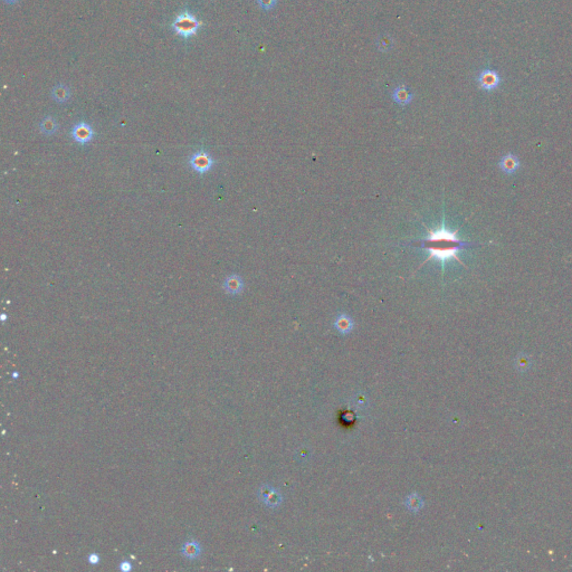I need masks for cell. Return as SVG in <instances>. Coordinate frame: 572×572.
Segmentation results:
<instances>
[{"instance_id":"6da1fadb","label":"cell","mask_w":572,"mask_h":572,"mask_svg":"<svg viewBox=\"0 0 572 572\" xmlns=\"http://www.w3.org/2000/svg\"><path fill=\"white\" fill-rule=\"evenodd\" d=\"M427 231L428 236L426 238L415 243L419 245L417 247L425 248V250L429 251V256H428V259L423 261L421 266L433 259L437 260L439 263L442 264L443 270L445 263L451 259L456 260L458 263L464 265L463 261L458 259L457 254L466 247L474 246V244L461 241V239L457 237L458 229L455 231L448 230L446 227H445L444 221L438 229L436 230L427 229Z\"/></svg>"},{"instance_id":"7a4b0ae2","label":"cell","mask_w":572,"mask_h":572,"mask_svg":"<svg viewBox=\"0 0 572 572\" xmlns=\"http://www.w3.org/2000/svg\"><path fill=\"white\" fill-rule=\"evenodd\" d=\"M172 26L178 35H181L182 37L187 38L194 36L197 33L200 23L196 19L195 16L189 14V12H183V14L177 17Z\"/></svg>"},{"instance_id":"3957f363","label":"cell","mask_w":572,"mask_h":572,"mask_svg":"<svg viewBox=\"0 0 572 572\" xmlns=\"http://www.w3.org/2000/svg\"><path fill=\"white\" fill-rule=\"evenodd\" d=\"M215 161L211 158V156L205 150H199L190 156L189 164L194 171L198 172L199 174H205L208 171H210L213 167Z\"/></svg>"},{"instance_id":"277c9868","label":"cell","mask_w":572,"mask_h":572,"mask_svg":"<svg viewBox=\"0 0 572 572\" xmlns=\"http://www.w3.org/2000/svg\"><path fill=\"white\" fill-rule=\"evenodd\" d=\"M71 137L74 141H76L80 145H86L92 141L94 137V131L92 126L84 122L77 123L71 131Z\"/></svg>"},{"instance_id":"5b68a950","label":"cell","mask_w":572,"mask_h":572,"mask_svg":"<svg viewBox=\"0 0 572 572\" xmlns=\"http://www.w3.org/2000/svg\"><path fill=\"white\" fill-rule=\"evenodd\" d=\"M224 290L228 294L237 295L241 294L244 290V282L243 278L237 274H231L225 279L224 282Z\"/></svg>"},{"instance_id":"8992f818","label":"cell","mask_w":572,"mask_h":572,"mask_svg":"<svg viewBox=\"0 0 572 572\" xmlns=\"http://www.w3.org/2000/svg\"><path fill=\"white\" fill-rule=\"evenodd\" d=\"M259 497L261 502H264L266 505L270 506V508H274V506H277L281 503V497L277 494V492H275L274 488L268 485H265L260 488L259 491Z\"/></svg>"},{"instance_id":"52a82bcc","label":"cell","mask_w":572,"mask_h":572,"mask_svg":"<svg viewBox=\"0 0 572 572\" xmlns=\"http://www.w3.org/2000/svg\"><path fill=\"white\" fill-rule=\"evenodd\" d=\"M180 552L183 557L189 559V560H195V559H197L200 556V553H202V547H200V544L197 541L190 540L188 541V542L183 543Z\"/></svg>"},{"instance_id":"ba28073f","label":"cell","mask_w":572,"mask_h":572,"mask_svg":"<svg viewBox=\"0 0 572 572\" xmlns=\"http://www.w3.org/2000/svg\"><path fill=\"white\" fill-rule=\"evenodd\" d=\"M414 98L413 93H410V92L406 89L405 85H399L397 86L396 89L392 92V99H394V101L396 103H398L399 105H407L410 102H412V100Z\"/></svg>"},{"instance_id":"9c48e42d","label":"cell","mask_w":572,"mask_h":572,"mask_svg":"<svg viewBox=\"0 0 572 572\" xmlns=\"http://www.w3.org/2000/svg\"><path fill=\"white\" fill-rule=\"evenodd\" d=\"M479 85L485 90H493L499 85V76L492 71H484L478 77Z\"/></svg>"},{"instance_id":"30bf717a","label":"cell","mask_w":572,"mask_h":572,"mask_svg":"<svg viewBox=\"0 0 572 572\" xmlns=\"http://www.w3.org/2000/svg\"><path fill=\"white\" fill-rule=\"evenodd\" d=\"M500 167L505 173L512 174L514 173L520 167V161L517 156L513 155H506L500 161Z\"/></svg>"},{"instance_id":"8fae6325","label":"cell","mask_w":572,"mask_h":572,"mask_svg":"<svg viewBox=\"0 0 572 572\" xmlns=\"http://www.w3.org/2000/svg\"><path fill=\"white\" fill-rule=\"evenodd\" d=\"M334 326L341 334H348L353 329V321L347 314H339L337 318H335Z\"/></svg>"},{"instance_id":"7c38bea8","label":"cell","mask_w":572,"mask_h":572,"mask_svg":"<svg viewBox=\"0 0 572 572\" xmlns=\"http://www.w3.org/2000/svg\"><path fill=\"white\" fill-rule=\"evenodd\" d=\"M39 130L45 135H53L58 130V122L52 116H46L39 123Z\"/></svg>"},{"instance_id":"4fadbf2b","label":"cell","mask_w":572,"mask_h":572,"mask_svg":"<svg viewBox=\"0 0 572 572\" xmlns=\"http://www.w3.org/2000/svg\"><path fill=\"white\" fill-rule=\"evenodd\" d=\"M52 97H53L56 102L64 103L68 101L69 97H71V91L65 84H58L52 91Z\"/></svg>"},{"instance_id":"5bb4252c","label":"cell","mask_w":572,"mask_h":572,"mask_svg":"<svg viewBox=\"0 0 572 572\" xmlns=\"http://www.w3.org/2000/svg\"><path fill=\"white\" fill-rule=\"evenodd\" d=\"M407 505L412 511H418L421 508L422 501L419 499V496L417 494H412L407 499Z\"/></svg>"},{"instance_id":"9a60e30c","label":"cell","mask_w":572,"mask_h":572,"mask_svg":"<svg viewBox=\"0 0 572 572\" xmlns=\"http://www.w3.org/2000/svg\"><path fill=\"white\" fill-rule=\"evenodd\" d=\"M392 46V39L390 36H381L379 37V43H378V47L380 51L382 52H387L391 49Z\"/></svg>"},{"instance_id":"2e32d148","label":"cell","mask_w":572,"mask_h":572,"mask_svg":"<svg viewBox=\"0 0 572 572\" xmlns=\"http://www.w3.org/2000/svg\"><path fill=\"white\" fill-rule=\"evenodd\" d=\"M530 365H531V362L527 357L518 358V366H519L520 371H526L527 369L530 368Z\"/></svg>"},{"instance_id":"e0dca14e","label":"cell","mask_w":572,"mask_h":572,"mask_svg":"<svg viewBox=\"0 0 572 572\" xmlns=\"http://www.w3.org/2000/svg\"><path fill=\"white\" fill-rule=\"evenodd\" d=\"M259 5L265 10H270L276 6L277 0H257Z\"/></svg>"},{"instance_id":"ac0fdd59","label":"cell","mask_w":572,"mask_h":572,"mask_svg":"<svg viewBox=\"0 0 572 572\" xmlns=\"http://www.w3.org/2000/svg\"><path fill=\"white\" fill-rule=\"evenodd\" d=\"M87 560H89V562L91 563V565L95 566V565H98V563L100 562V557H99V554H97V553H91L90 556H89V558H87Z\"/></svg>"},{"instance_id":"d6986e66","label":"cell","mask_w":572,"mask_h":572,"mask_svg":"<svg viewBox=\"0 0 572 572\" xmlns=\"http://www.w3.org/2000/svg\"><path fill=\"white\" fill-rule=\"evenodd\" d=\"M120 569H121L122 571L128 572V571H130L131 569H132V565H131V563H130L129 561H122V562L120 563Z\"/></svg>"},{"instance_id":"ffe728a7","label":"cell","mask_w":572,"mask_h":572,"mask_svg":"<svg viewBox=\"0 0 572 572\" xmlns=\"http://www.w3.org/2000/svg\"><path fill=\"white\" fill-rule=\"evenodd\" d=\"M3 1L7 2V3H10V5H12V3H16V2H18L19 0H3Z\"/></svg>"},{"instance_id":"44dd1931","label":"cell","mask_w":572,"mask_h":572,"mask_svg":"<svg viewBox=\"0 0 572 572\" xmlns=\"http://www.w3.org/2000/svg\"><path fill=\"white\" fill-rule=\"evenodd\" d=\"M6 318H7L6 314H2V315H1V320H2V321H6Z\"/></svg>"}]
</instances>
